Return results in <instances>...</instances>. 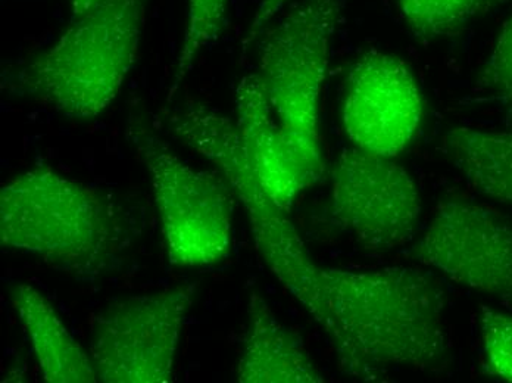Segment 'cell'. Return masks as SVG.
<instances>
[{
  "label": "cell",
  "mask_w": 512,
  "mask_h": 383,
  "mask_svg": "<svg viewBox=\"0 0 512 383\" xmlns=\"http://www.w3.org/2000/svg\"><path fill=\"white\" fill-rule=\"evenodd\" d=\"M318 298L315 323L346 375L380 382L393 369L433 375L448 367L445 291L420 269L320 266Z\"/></svg>",
  "instance_id": "obj_1"
},
{
  "label": "cell",
  "mask_w": 512,
  "mask_h": 383,
  "mask_svg": "<svg viewBox=\"0 0 512 383\" xmlns=\"http://www.w3.org/2000/svg\"><path fill=\"white\" fill-rule=\"evenodd\" d=\"M0 242L59 272L92 279L114 269L126 232L98 191L45 165L3 183Z\"/></svg>",
  "instance_id": "obj_2"
},
{
  "label": "cell",
  "mask_w": 512,
  "mask_h": 383,
  "mask_svg": "<svg viewBox=\"0 0 512 383\" xmlns=\"http://www.w3.org/2000/svg\"><path fill=\"white\" fill-rule=\"evenodd\" d=\"M146 3L102 0L46 51L11 71L2 89L64 117H99L118 98L136 64Z\"/></svg>",
  "instance_id": "obj_3"
},
{
  "label": "cell",
  "mask_w": 512,
  "mask_h": 383,
  "mask_svg": "<svg viewBox=\"0 0 512 383\" xmlns=\"http://www.w3.org/2000/svg\"><path fill=\"white\" fill-rule=\"evenodd\" d=\"M343 0H298L270 24L259 48L258 77L293 161L309 185L326 171L320 105Z\"/></svg>",
  "instance_id": "obj_4"
},
{
  "label": "cell",
  "mask_w": 512,
  "mask_h": 383,
  "mask_svg": "<svg viewBox=\"0 0 512 383\" xmlns=\"http://www.w3.org/2000/svg\"><path fill=\"white\" fill-rule=\"evenodd\" d=\"M165 124L184 145L217 165L245 208L256 247L268 269L314 319L320 266L309 257L289 213L262 188L236 121L206 105L190 104L165 114Z\"/></svg>",
  "instance_id": "obj_5"
},
{
  "label": "cell",
  "mask_w": 512,
  "mask_h": 383,
  "mask_svg": "<svg viewBox=\"0 0 512 383\" xmlns=\"http://www.w3.org/2000/svg\"><path fill=\"white\" fill-rule=\"evenodd\" d=\"M127 132L151 179L170 263L199 269L226 260L233 232L227 180L184 163L142 120Z\"/></svg>",
  "instance_id": "obj_6"
},
{
  "label": "cell",
  "mask_w": 512,
  "mask_h": 383,
  "mask_svg": "<svg viewBox=\"0 0 512 383\" xmlns=\"http://www.w3.org/2000/svg\"><path fill=\"white\" fill-rule=\"evenodd\" d=\"M198 285L109 302L90 323V360L98 382L174 381L180 335Z\"/></svg>",
  "instance_id": "obj_7"
},
{
  "label": "cell",
  "mask_w": 512,
  "mask_h": 383,
  "mask_svg": "<svg viewBox=\"0 0 512 383\" xmlns=\"http://www.w3.org/2000/svg\"><path fill=\"white\" fill-rule=\"evenodd\" d=\"M330 221L361 247L389 252L410 244L420 226V189L398 158L343 149L332 168Z\"/></svg>",
  "instance_id": "obj_8"
},
{
  "label": "cell",
  "mask_w": 512,
  "mask_h": 383,
  "mask_svg": "<svg viewBox=\"0 0 512 383\" xmlns=\"http://www.w3.org/2000/svg\"><path fill=\"white\" fill-rule=\"evenodd\" d=\"M408 257L512 311V223L489 205L440 202Z\"/></svg>",
  "instance_id": "obj_9"
},
{
  "label": "cell",
  "mask_w": 512,
  "mask_h": 383,
  "mask_svg": "<svg viewBox=\"0 0 512 383\" xmlns=\"http://www.w3.org/2000/svg\"><path fill=\"white\" fill-rule=\"evenodd\" d=\"M424 117L423 93L407 62L368 51L355 62L342 107L345 135L354 148L398 158Z\"/></svg>",
  "instance_id": "obj_10"
},
{
  "label": "cell",
  "mask_w": 512,
  "mask_h": 383,
  "mask_svg": "<svg viewBox=\"0 0 512 383\" xmlns=\"http://www.w3.org/2000/svg\"><path fill=\"white\" fill-rule=\"evenodd\" d=\"M234 98L236 126L249 163L262 188L289 213L296 198L311 186L290 155L258 74L243 76L237 83Z\"/></svg>",
  "instance_id": "obj_11"
},
{
  "label": "cell",
  "mask_w": 512,
  "mask_h": 383,
  "mask_svg": "<svg viewBox=\"0 0 512 383\" xmlns=\"http://www.w3.org/2000/svg\"><path fill=\"white\" fill-rule=\"evenodd\" d=\"M248 326L236 367L240 383H321L323 373L302 339L280 322L271 305L252 289Z\"/></svg>",
  "instance_id": "obj_12"
},
{
  "label": "cell",
  "mask_w": 512,
  "mask_h": 383,
  "mask_svg": "<svg viewBox=\"0 0 512 383\" xmlns=\"http://www.w3.org/2000/svg\"><path fill=\"white\" fill-rule=\"evenodd\" d=\"M12 298L33 347L43 381L98 382L90 354L74 339L58 311L39 289L20 283Z\"/></svg>",
  "instance_id": "obj_13"
},
{
  "label": "cell",
  "mask_w": 512,
  "mask_h": 383,
  "mask_svg": "<svg viewBox=\"0 0 512 383\" xmlns=\"http://www.w3.org/2000/svg\"><path fill=\"white\" fill-rule=\"evenodd\" d=\"M443 148L474 191L512 210V130L458 127L443 136Z\"/></svg>",
  "instance_id": "obj_14"
},
{
  "label": "cell",
  "mask_w": 512,
  "mask_h": 383,
  "mask_svg": "<svg viewBox=\"0 0 512 383\" xmlns=\"http://www.w3.org/2000/svg\"><path fill=\"white\" fill-rule=\"evenodd\" d=\"M504 2L507 0H398V6L411 34L429 42L458 33Z\"/></svg>",
  "instance_id": "obj_15"
},
{
  "label": "cell",
  "mask_w": 512,
  "mask_h": 383,
  "mask_svg": "<svg viewBox=\"0 0 512 383\" xmlns=\"http://www.w3.org/2000/svg\"><path fill=\"white\" fill-rule=\"evenodd\" d=\"M227 5L229 0H186L183 43L177 55L173 87L168 99L173 98L179 90L199 56L220 39L226 26Z\"/></svg>",
  "instance_id": "obj_16"
},
{
  "label": "cell",
  "mask_w": 512,
  "mask_h": 383,
  "mask_svg": "<svg viewBox=\"0 0 512 383\" xmlns=\"http://www.w3.org/2000/svg\"><path fill=\"white\" fill-rule=\"evenodd\" d=\"M474 92L493 102L512 130V17L505 21L489 58L480 68Z\"/></svg>",
  "instance_id": "obj_17"
},
{
  "label": "cell",
  "mask_w": 512,
  "mask_h": 383,
  "mask_svg": "<svg viewBox=\"0 0 512 383\" xmlns=\"http://www.w3.org/2000/svg\"><path fill=\"white\" fill-rule=\"evenodd\" d=\"M483 373L512 383V316L482 305L479 314Z\"/></svg>",
  "instance_id": "obj_18"
},
{
  "label": "cell",
  "mask_w": 512,
  "mask_h": 383,
  "mask_svg": "<svg viewBox=\"0 0 512 383\" xmlns=\"http://www.w3.org/2000/svg\"><path fill=\"white\" fill-rule=\"evenodd\" d=\"M289 0H259L258 9L255 11L254 20L251 21L248 34L243 40V49H249V45L254 43L267 27L282 14Z\"/></svg>",
  "instance_id": "obj_19"
},
{
  "label": "cell",
  "mask_w": 512,
  "mask_h": 383,
  "mask_svg": "<svg viewBox=\"0 0 512 383\" xmlns=\"http://www.w3.org/2000/svg\"><path fill=\"white\" fill-rule=\"evenodd\" d=\"M102 0H68L70 3L71 15H73L74 20L77 18L83 17L87 12L92 11L95 6H98Z\"/></svg>",
  "instance_id": "obj_20"
}]
</instances>
